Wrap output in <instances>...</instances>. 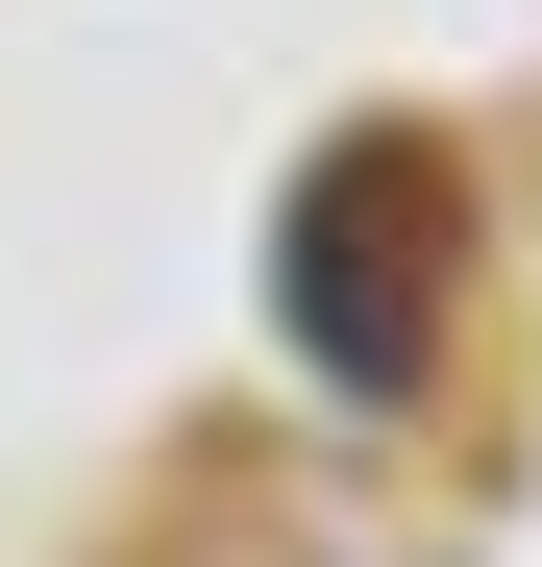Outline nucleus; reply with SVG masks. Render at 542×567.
<instances>
[{
	"label": "nucleus",
	"mask_w": 542,
	"mask_h": 567,
	"mask_svg": "<svg viewBox=\"0 0 542 567\" xmlns=\"http://www.w3.org/2000/svg\"><path fill=\"white\" fill-rule=\"evenodd\" d=\"M419 321H444V148H321L296 173V346L345 370V395H395L419 370Z\"/></svg>",
	"instance_id": "1"
}]
</instances>
